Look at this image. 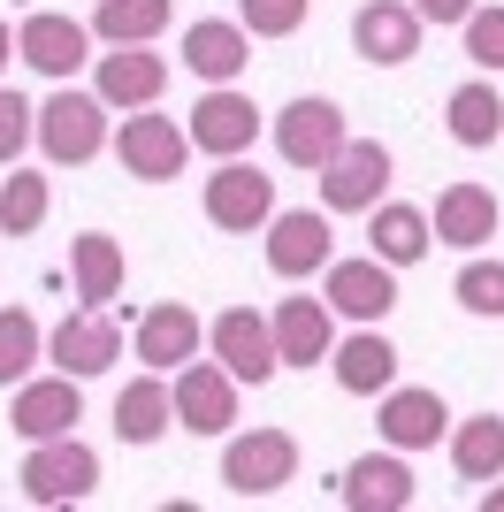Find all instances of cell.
I'll return each mask as SVG.
<instances>
[{
	"instance_id": "obj_31",
	"label": "cell",
	"mask_w": 504,
	"mask_h": 512,
	"mask_svg": "<svg viewBox=\"0 0 504 512\" xmlns=\"http://www.w3.org/2000/svg\"><path fill=\"white\" fill-rule=\"evenodd\" d=\"M39 360H46L39 314H31V306H0V390L31 383V375H39Z\"/></svg>"
},
{
	"instance_id": "obj_4",
	"label": "cell",
	"mask_w": 504,
	"mask_h": 512,
	"mask_svg": "<svg viewBox=\"0 0 504 512\" xmlns=\"http://www.w3.org/2000/svg\"><path fill=\"white\" fill-rule=\"evenodd\" d=\"M115 161H123V176H138V184H176L184 161H191V130L176 123V115L130 107L123 123H115Z\"/></svg>"
},
{
	"instance_id": "obj_35",
	"label": "cell",
	"mask_w": 504,
	"mask_h": 512,
	"mask_svg": "<svg viewBox=\"0 0 504 512\" xmlns=\"http://www.w3.org/2000/svg\"><path fill=\"white\" fill-rule=\"evenodd\" d=\"M459 39H466V62L482 69V77H497V69H504V8L482 0V8L459 23Z\"/></svg>"
},
{
	"instance_id": "obj_28",
	"label": "cell",
	"mask_w": 504,
	"mask_h": 512,
	"mask_svg": "<svg viewBox=\"0 0 504 512\" xmlns=\"http://www.w3.org/2000/svg\"><path fill=\"white\" fill-rule=\"evenodd\" d=\"M443 130H451L466 153L497 146V138H504V92L489 85V77H466V85L443 100Z\"/></svg>"
},
{
	"instance_id": "obj_27",
	"label": "cell",
	"mask_w": 504,
	"mask_h": 512,
	"mask_svg": "<svg viewBox=\"0 0 504 512\" xmlns=\"http://www.w3.org/2000/svg\"><path fill=\"white\" fill-rule=\"evenodd\" d=\"M428 245H436V230H428V214H420V207H405V199L367 207V253H375V260L413 268V260H428Z\"/></svg>"
},
{
	"instance_id": "obj_33",
	"label": "cell",
	"mask_w": 504,
	"mask_h": 512,
	"mask_svg": "<svg viewBox=\"0 0 504 512\" xmlns=\"http://www.w3.org/2000/svg\"><path fill=\"white\" fill-rule=\"evenodd\" d=\"M451 299H459L466 314H482V321H504V260L466 253V268L451 276Z\"/></svg>"
},
{
	"instance_id": "obj_40",
	"label": "cell",
	"mask_w": 504,
	"mask_h": 512,
	"mask_svg": "<svg viewBox=\"0 0 504 512\" xmlns=\"http://www.w3.org/2000/svg\"><path fill=\"white\" fill-rule=\"evenodd\" d=\"M23 8H31V0H23Z\"/></svg>"
},
{
	"instance_id": "obj_8",
	"label": "cell",
	"mask_w": 504,
	"mask_h": 512,
	"mask_svg": "<svg viewBox=\"0 0 504 512\" xmlns=\"http://www.w3.org/2000/svg\"><path fill=\"white\" fill-rule=\"evenodd\" d=\"M199 214H207L214 230H230V237H260L268 214H275V176L245 169V161H214L207 192H199Z\"/></svg>"
},
{
	"instance_id": "obj_23",
	"label": "cell",
	"mask_w": 504,
	"mask_h": 512,
	"mask_svg": "<svg viewBox=\"0 0 504 512\" xmlns=\"http://www.w3.org/2000/svg\"><path fill=\"white\" fill-rule=\"evenodd\" d=\"M268 329H275V360L283 367H329V352H336L329 299H275Z\"/></svg>"
},
{
	"instance_id": "obj_2",
	"label": "cell",
	"mask_w": 504,
	"mask_h": 512,
	"mask_svg": "<svg viewBox=\"0 0 504 512\" xmlns=\"http://www.w3.org/2000/svg\"><path fill=\"white\" fill-rule=\"evenodd\" d=\"M298 482V436L291 428H230L222 436V490L230 497H275Z\"/></svg>"
},
{
	"instance_id": "obj_15",
	"label": "cell",
	"mask_w": 504,
	"mask_h": 512,
	"mask_svg": "<svg viewBox=\"0 0 504 512\" xmlns=\"http://www.w3.org/2000/svg\"><path fill=\"white\" fill-rule=\"evenodd\" d=\"M191 153H207V161H237V153L260 138V107H252V92L237 85H207V100L191 107Z\"/></svg>"
},
{
	"instance_id": "obj_16",
	"label": "cell",
	"mask_w": 504,
	"mask_h": 512,
	"mask_svg": "<svg viewBox=\"0 0 504 512\" xmlns=\"http://www.w3.org/2000/svg\"><path fill=\"white\" fill-rule=\"evenodd\" d=\"M375 428L390 451H436L451 436V406H443L428 383H390L375 406Z\"/></svg>"
},
{
	"instance_id": "obj_12",
	"label": "cell",
	"mask_w": 504,
	"mask_h": 512,
	"mask_svg": "<svg viewBox=\"0 0 504 512\" xmlns=\"http://www.w3.org/2000/svg\"><path fill=\"white\" fill-rule=\"evenodd\" d=\"M16 62H31L39 77L69 85V77L92 62V23L62 16V8H31V16L16 23Z\"/></svg>"
},
{
	"instance_id": "obj_36",
	"label": "cell",
	"mask_w": 504,
	"mask_h": 512,
	"mask_svg": "<svg viewBox=\"0 0 504 512\" xmlns=\"http://www.w3.org/2000/svg\"><path fill=\"white\" fill-rule=\"evenodd\" d=\"M31 138H39V107L23 100V92H8V85H0V169H16Z\"/></svg>"
},
{
	"instance_id": "obj_22",
	"label": "cell",
	"mask_w": 504,
	"mask_h": 512,
	"mask_svg": "<svg viewBox=\"0 0 504 512\" xmlns=\"http://www.w3.org/2000/svg\"><path fill=\"white\" fill-rule=\"evenodd\" d=\"M428 230H436V245H451V253H482L489 237H497V192H489V184H474V176L443 184V192H436V214H428Z\"/></svg>"
},
{
	"instance_id": "obj_19",
	"label": "cell",
	"mask_w": 504,
	"mask_h": 512,
	"mask_svg": "<svg viewBox=\"0 0 504 512\" xmlns=\"http://www.w3.org/2000/svg\"><path fill=\"white\" fill-rule=\"evenodd\" d=\"M420 31H428V23L413 16V0H367L352 16V46H359L367 69H405L420 54Z\"/></svg>"
},
{
	"instance_id": "obj_24",
	"label": "cell",
	"mask_w": 504,
	"mask_h": 512,
	"mask_svg": "<svg viewBox=\"0 0 504 512\" xmlns=\"http://www.w3.org/2000/svg\"><path fill=\"white\" fill-rule=\"evenodd\" d=\"M252 62V31L237 16H199L184 31V69L191 77H207V85H237Z\"/></svg>"
},
{
	"instance_id": "obj_38",
	"label": "cell",
	"mask_w": 504,
	"mask_h": 512,
	"mask_svg": "<svg viewBox=\"0 0 504 512\" xmlns=\"http://www.w3.org/2000/svg\"><path fill=\"white\" fill-rule=\"evenodd\" d=\"M8 62H16V31L0 23V85H8Z\"/></svg>"
},
{
	"instance_id": "obj_34",
	"label": "cell",
	"mask_w": 504,
	"mask_h": 512,
	"mask_svg": "<svg viewBox=\"0 0 504 512\" xmlns=\"http://www.w3.org/2000/svg\"><path fill=\"white\" fill-rule=\"evenodd\" d=\"M306 8L314 0H237V23L252 39H298L306 31Z\"/></svg>"
},
{
	"instance_id": "obj_18",
	"label": "cell",
	"mask_w": 504,
	"mask_h": 512,
	"mask_svg": "<svg viewBox=\"0 0 504 512\" xmlns=\"http://www.w3.org/2000/svg\"><path fill=\"white\" fill-rule=\"evenodd\" d=\"M130 352H138L146 367H161V375H176L184 360H199V352H207V321L191 314L184 299H161V306H146V314H138Z\"/></svg>"
},
{
	"instance_id": "obj_30",
	"label": "cell",
	"mask_w": 504,
	"mask_h": 512,
	"mask_svg": "<svg viewBox=\"0 0 504 512\" xmlns=\"http://www.w3.org/2000/svg\"><path fill=\"white\" fill-rule=\"evenodd\" d=\"M176 23V0H100L92 8V39L100 46H153Z\"/></svg>"
},
{
	"instance_id": "obj_39",
	"label": "cell",
	"mask_w": 504,
	"mask_h": 512,
	"mask_svg": "<svg viewBox=\"0 0 504 512\" xmlns=\"http://www.w3.org/2000/svg\"><path fill=\"white\" fill-rule=\"evenodd\" d=\"M482 512H504V474H497V482H482Z\"/></svg>"
},
{
	"instance_id": "obj_17",
	"label": "cell",
	"mask_w": 504,
	"mask_h": 512,
	"mask_svg": "<svg viewBox=\"0 0 504 512\" xmlns=\"http://www.w3.org/2000/svg\"><path fill=\"white\" fill-rule=\"evenodd\" d=\"M420 497L413 467H405V451H359L352 467L336 474V505L344 512H405Z\"/></svg>"
},
{
	"instance_id": "obj_29",
	"label": "cell",
	"mask_w": 504,
	"mask_h": 512,
	"mask_svg": "<svg viewBox=\"0 0 504 512\" xmlns=\"http://www.w3.org/2000/svg\"><path fill=\"white\" fill-rule=\"evenodd\" d=\"M451 474L459 482H497L504 474V421L497 413H466V421H451Z\"/></svg>"
},
{
	"instance_id": "obj_25",
	"label": "cell",
	"mask_w": 504,
	"mask_h": 512,
	"mask_svg": "<svg viewBox=\"0 0 504 512\" xmlns=\"http://www.w3.org/2000/svg\"><path fill=\"white\" fill-rule=\"evenodd\" d=\"M168 428H176V390H168L161 367H146V375H130L123 390H115V436L123 444H161Z\"/></svg>"
},
{
	"instance_id": "obj_32",
	"label": "cell",
	"mask_w": 504,
	"mask_h": 512,
	"mask_svg": "<svg viewBox=\"0 0 504 512\" xmlns=\"http://www.w3.org/2000/svg\"><path fill=\"white\" fill-rule=\"evenodd\" d=\"M46 207H54V184H46L39 169H8V184H0V230L31 237L46 222Z\"/></svg>"
},
{
	"instance_id": "obj_5",
	"label": "cell",
	"mask_w": 504,
	"mask_h": 512,
	"mask_svg": "<svg viewBox=\"0 0 504 512\" xmlns=\"http://www.w3.org/2000/svg\"><path fill=\"white\" fill-rule=\"evenodd\" d=\"M268 245H260V253H268V276L275 283H314L321 268H329L336 260V230H329V207H275L268 214Z\"/></svg>"
},
{
	"instance_id": "obj_21",
	"label": "cell",
	"mask_w": 504,
	"mask_h": 512,
	"mask_svg": "<svg viewBox=\"0 0 504 512\" xmlns=\"http://www.w3.org/2000/svg\"><path fill=\"white\" fill-rule=\"evenodd\" d=\"M329 375H336L344 398H382V390L398 383V344L382 337V321H359L352 337H336Z\"/></svg>"
},
{
	"instance_id": "obj_7",
	"label": "cell",
	"mask_w": 504,
	"mask_h": 512,
	"mask_svg": "<svg viewBox=\"0 0 504 512\" xmlns=\"http://www.w3.org/2000/svg\"><path fill=\"white\" fill-rule=\"evenodd\" d=\"M352 138V123H344V107L336 100H321V92H298L283 115H275V153L291 161V169H306V176H321L336 161V146Z\"/></svg>"
},
{
	"instance_id": "obj_11",
	"label": "cell",
	"mask_w": 504,
	"mask_h": 512,
	"mask_svg": "<svg viewBox=\"0 0 504 512\" xmlns=\"http://www.w3.org/2000/svg\"><path fill=\"white\" fill-rule=\"evenodd\" d=\"M390 146L382 138H344L336 146V161L321 169V207L329 214H367V207H382V192H390Z\"/></svg>"
},
{
	"instance_id": "obj_1",
	"label": "cell",
	"mask_w": 504,
	"mask_h": 512,
	"mask_svg": "<svg viewBox=\"0 0 504 512\" xmlns=\"http://www.w3.org/2000/svg\"><path fill=\"white\" fill-rule=\"evenodd\" d=\"M115 146V107L100 92H77V85H54V100H39V153L54 169H84Z\"/></svg>"
},
{
	"instance_id": "obj_13",
	"label": "cell",
	"mask_w": 504,
	"mask_h": 512,
	"mask_svg": "<svg viewBox=\"0 0 504 512\" xmlns=\"http://www.w3.org/2000/svg\"><path fill=\"white\" fill-rule=\"evenodd\" d=\"M207 352L230 367L237 383H252V390L275 383V367H283V360H275V329H268V314H252V306H222V314L207 321Z\"/></svg>"
},
{
	"instance_id": "obj_9",
	"label": "cell",
	"mask_w": 504,
	"mask_h": 512,
	"mask_svg": "<svg viewBox=\"0 0 504 512\" xmlns=\"http://www.w3.org/2000/svg\"><path fill=\"white\" fill-rule=\"evenodd\" d=\"M46 360L62 367V375H77V383H92V375H107V367L123 360V321L107 314V306H77V314H62L46 329Z\"/></svg>"
},
{
	"instance_id": "obj_3",
	"label": "cell",
	"mask_w": 504,
	"mask_h": 512,
	"mask_svg": "<svg viewBox=\"0 0 504 512\" xmlns=\"http://www.w3.org/2000/svg\"><path fill=\"white\" fill-rule=\"evenodd\" d=\"M23 497L31 505H84V497L100 490V451L84 444L77 428L69 436H46V444H31L23 451Z\"/></svg>"
},
{
	"instance_id": "obj_20",
	"label": "cell",
	"mask_w": 504,
	"mask_h": 512,
	"mask_svg": "<svg viewBox=\"0 0 504 512\" xmlns=\"http://www.w3.org/2000/svg\"><path fill=\"white\" fill-rule=\"evenodd\" d=\"M92 92H100L115 115L153 107V100L168 92V54H153V46H107L100 69H92Z\"/></svg>"
},
{
	"instance_id": "obj_37",
	"label": "cell",
	"mask_w": 504,
	"mask_h": 512,
	"mask_svg": "<svg viewBox=\"0 0 504 512\" xmlns=\"http://www.w3.org/2000/svg\"><path fill=\"white\" fill-rule=\"evenodd\" d=\"M474 8H482V0H413V16H420V23H436V31H459Z\"/></svg>"
},
{
	"instance_id": "obj_6",
	"label": "cell",
	"mask_w": 504,
	"mask_h": 512,
	"mask_svg": "<svg viewBox=\"0 0 504 512\" xmlns=\"http://www.w3.org/2000/svg\"><path fill=\"white\" fill-rule=\"evenodd\" d=\"M168 390H176V428H184V436H230L237 428V375L222 360H184L176 367V375H168Z\"/></svg>"
},
{
	"instance_id": "obj_10",
	"label": "cell",
	"mask_w": 504,
	"mask_h": 512,
	"mask_svg": "<svg viewBox=\"0 0 504 512\" xmlns=\"http://www.w3.org/2000/svg\"><path fill=\"white\" fill-rule=\"evenodd\" d=\"M321 299L344 321H390V306H398V268L375 260V253H336L329 268H321Z\"/></svg>"
},
{
	"instance_id": "obj_14",
	"label": "cell",
	"mask_w": 504,
	"mask_h": 512,
	"mask_svg": "<svg viewBox=\"0 0 504 512\" xmlns=\"http://www.w3.org/2000/svg\"><path fill=\"white\" fill-rule=\"evenodd\" d=\"M84 421V383L77 375H31V383H16V398H8V428H16L23 444H46V436H69V428Z\"/></svg>"
},
{
	"instance_id": "obj_26",
	"label": "cell",
	"mask_w": 504,
	"mask_h": 512,
	"mask_svg": "<svg viewBox=\"0 0 504 512\" xmlns=\"http://www.w3.org/2000/svg\"><path fill=\"white\" fill-rule=\"evenodd\" d=\"M123 276H130V260H123V245H115L107 230L69 237V283H77V306H115V299H123Z\"/></svg>"
}]
</instances>
